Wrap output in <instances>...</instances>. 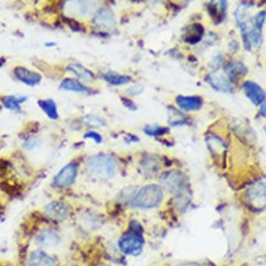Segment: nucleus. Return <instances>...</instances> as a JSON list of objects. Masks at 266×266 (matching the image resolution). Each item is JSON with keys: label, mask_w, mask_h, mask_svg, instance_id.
<instances>
[{"label": "nucleus", "mask_w": 266, "mask_h": 266, "mask_svg": "<svg viewBox=\"0 0 266 266\" xmlns=\"http://www.w3.org/2000/svg\"><path fill=\"white\" fill-rule=\"evenodd\" d=\"M85 122L87 123V125H91V126H105L106 125V120L103 119V118L98 117V115L96 114H88L85 117Z\"/></svg>", "instance_id": "nucleus-26"}, {"label": "nucleus", "mask_w": 266, "mask_h": 266, "mask_svg": "<svg viewBox=\"0 0 266 266\" xmlns=\"http://www.w3.org/2000/svg\"><path fill=\"white\" fill-rule=\"evenodd\" d=\"M35 241H36L37 245L42 248H53L60 243V236L55 229L44 228L38 232Z\"/></svg>", "instance_id": "nucleus-11"}, {"label": "nucleus", "mask_w": 266, "mask_h": 266, "mask_svg": "<svg viewBox=\"0 0 266 266\" xmlns=\"http://www.w3.org/2000/svg\"><path fill=\"white\" fill-rule=\"evenodd\" d=\"M141 168L144 170V172H146L147 174H155L156 172H158L159 168H161V161L157 156L155 155H145L140 161Z\"/></svg>", "instance_id": "nucleus-16"}, {"label": "nucleus", "mask_w": 266, "mask_h": 266, "mask_svg": "<svg viewBox=\"0 0 266 266\" xmlns=\"http://www.w3.org/2000/svg\"><path fill=\"white\" fill-rule=\"evenodd\" d=\"M86 172L94 179H109L118 170V161L114 156L107 153H97L87 158Z\"/></svg>", "instance_id": "nucleus-2"}, {"label": "nucleus", "mask_w": 266, "mask_h": 266, "mask_svg": "<svg viewBox=\"0 0 266 266\" xmlns=\"http://www.w3.org/2000/svg\"><path fill=\"white\" fill-rule=\"evenodd\" d=\"M190 32L184 37V41L187 43L190 44H195L197 42H200L203 38V34H204V27L203 25H199V23H194V25H190Z\"/></svg>", "instance_id": "nucleus-23"}, {"label": "nucleus", "mask_w": 266, "mask_h": 266, "mask_svg": "<svg viewBox=\"0 0 266 266\" xmlns=\"http://www.w3.org/2000/svg\"><path fill=\"white\" fill-rule=\"evenodd\" d=\"M171 114H170V123L171 125L173 126H177V125H183V124H188L189 123V119L187 117H185L184 114L182 113V112L178 111V109L176 108H172L170 107Z\"/></svg>", "instance_id": "nucleus-24"}, {"label": "nucleus", "mask_w": 266, "mask_h": 266, "mask_svg": "<svg viewBox=\"0 0 266 266\" xmlns=\"http://www.w3.org/2000/svg\"><path fill=\"white\" fill-rule=\"evenodd\" d=\"M224 73L229 76L233 81H236V79L241 78V76H245L248 73V69L245 68L244 64L239 63V61L232 60L224 66Z\"/></svg>", "instance_id": "nucleus-18"}, {"label": "nucleus", "mask_w": 266, "mask_h": 266, "mask_svg": "<svg viewBox=\"0 0 266 266\" xmlns=\"http://www.w3.org/2000/svg\"><path fill=\"white\" fill-rule=\"evenodd\" d=\"M145 244V239L143 233L134 232V230H128L120 236L118 241V248L125 255L138 256L143 253Z\"/></svg>", "instance_id": "nucleus-4"}, {"label": "nucleus", "mask_w": 266, "mask_h": 266, "mask_svg": "<svg viewBox=\"0 0 266 266\" xmlns=\"http://www.w3.org/2000/svg\"><path fill=\"white\" fill-rule=\"evenodd\" d=\"M159 182L168 191L173 194V205L179 211H185L191 202V190L189 179L180 171H170L159 177Z\"/></svg>", "instance_id": "nucleus-1"}, {"label": "nucleus", "mask_w": 266, "mask_h": 266, "mask_svg": "<svg viewBox=\"0 0 266 266\" xmlns=\"http://www.w3.org/2000/svg\"><path fill=\"white\" fill-rule=\"evenodd\" d=\"M92 22L101 35H109L115 28L114 13L109 8H102L93 15Z\"/></svg>", "instance_id": "nucleus-5"}, {"label": "nucleus", "mask_w": 266, "mask_h": 266, "mask_svg": "<svg viewBox=\"0 0 266 266\" xmlns=\"http://www.w3.org/2000/svg\"><path fill=\"white\" fill-rule=\"evenodd\" d=\"M76 178H78V164L70 162L55 174L53 178V185L59 189L69 188L75 183Z\"/></svg>", "instance_id": "nucleus-6"}, {"label": "nucleus", "mask_w": 266, "mask_h": 266, "mask_svg": "<svg viewBox=\"0 0 266 266\" xmlns=\"http://www.w3.org/2000/svg\"><path fill=\"white\" fill-rule=\"evenodd\" d=\"M14 75L20 82L27 85V86H37V85L42 81V75H41V74L32 72V70H29L25 66L15 68Z\"/></svg>", "instance_id": "nucleus-10"}, {"label": "nucleus", "mask_w": 266, "mask_h": 266, "mask_svg": "<svg viewBox=\"0 0 266 266\" xmlns=\"http://www.w3.org/2000/svg\"><path fill=\"white\" fill-rule=\"evenodd\" d=\"M75 5H78V7H75V10H76V14L79 15H86L88 13V10H90V7H87V5H90V3L76 2Z\"/></svg>", "instance_id": "nucleus-28"}, {"label": "nucleus", "mask_w": 266, "mask_h": 266, "mask_svg": "<svg viewBox=\"0 0 266 266\" xmlns=\"http://www.w3.org/2000/svg\"><path fill=\"white\" fill-rule=\"evenodd\" d=\"M103 79L108 82V84L113 85V86H122L126 85L131 81V78L128 75H123V74H118L114 72H108L103 74Z\"/></svg>", "instance_id": "nucleus-22"}, {"label": "nucleus", "mask_w": 266, "mask_h": 266, "mask_svg": "<svg viewBox=\"0 0 266 266\" xmlns=\"http://www.w3.org/2000/svg\"><path fill=\"white\" fill-rule=\"evenodd\" d=\"M65 21H66L68 25H69L70 27L74 29V31H85V28L81 27L82 25H80V23L76 22L75 20L69 19V17H65Z\"/></svg>", "instance_id": "nucleus-31"}, {"label": "nucleus", "mask_w": 266, "mask_h": 266, "mask_svg": "<svg viewBox=\"0 0 266 266\" xmlns=\"http://www.w3.org/2000/svg\"><path fill=\"white\" fill-rule=\"evenodd\" d=\"M38 145H40V140H38V138L36 137H28L23 141V147H25L26 150L36 149Z\"/></svg>", "instance_id": "nucleus-27"}, {"label": "nucleus", "mask_w": 266, "mask_h": 266, "mask_svg": "<svg viewBox=\"0 0 266 266\" xmlns=\"http://www.w3.org/2000/svg\"><path fill=\"white\" fill-rule=\"evenodd\" d=\"M163 188L157 184H149L145 185L135 194L134 199L131 200V205L134 208L144 210L156 209L163 202Z\"/></svg>", "instance_id": "nucleus-3"}, {"label": "nucleus", "mask_w": 266, "mask_h": 266, "mask_svg": "<svg viewBox=\"0 0 266 266\" xmlns=\"http://www.w3.org/2000/svg\"><path fill=\"white\" fill-rule=\"evenodd\" d=\"M125 141H126V144H130L131 141H139V138L132 137V135H129V137L125 139Z\"/></svg>", "instance_id": "nucleus-34"}, {"label": "nucleus", "mask_w": 266, "mask_h": 266, "mask_svg": "<svg viewBox=\"0 0 266 266\" xmlns=\"http://www.w3.org/2000/svg\"><path fill=\"white\" fill-rule=\"evenodd\" d=\"M129 229L134 230V232H138V233H143V235H144L143 224H141L140 222H138V221H135V220H132L131 222H130Z\"/></svg>", "instance_id": "nucleus-30"}, {"label": "nucleus", "mask_w": 266, "mask_h": 266, "mask_svg": "<svg viewBox=\"0 0 266 266\" xmlns=\"http://www.w3.org/2000/svg\"><path fill=\"white\" fill-rule=\"evenodd\" d=\"M248 204H250L252 209H258L260 210V206L261 209H264L265 205V182L264 180H258V182L253 183L250 185L249 189H248L247 194Z\"/></svg>", "instance_id": "nucleus-8"}, {"label": "nucleus", "mask_w": 266, "mask_h": 266, "mask_svg": "<svg viewBox=\"0 0 266 266\" xmlns=\"http://www.w3.org/2000/svg\"><path fill=\"white\" fill-rule=\"evenodd\" d=\"M84 139H91V140H93L96 144H101L103 141L101 134H98V132L96 131H87L86 134L84 135Z\"/></svg>", "instance_id": "nucleus-29"}, {"label": "nucleus", "mask_w": 266, "mask_h": 266, "mask_svg": "<svg viewBox=\"0 0 266 266\" xmlns=\"http://www.w3.org/2000/svg\"><path fill=\"white\" fill-rule=\"evenodd\" d=\"M61 90H65V91H70V92H78V93H86V94H92L96 92V91H93L92 88L86 86V85H84L82 82H80L79 80L76 79H70V78H66L64 79L63 81L60 82V86Z\"/></svg>", "instance_id": "nucleus-15"}, {"label": "nucleus", "mask_w": 266, "mask_h": 266, "mask_svg": "<svg viewBox=\"0 0 266 266\" xmlns=\"http://www.w3.org/2000/svg\"><path fill=\"white\" fill-rule=\"evenodd\" d=\"M68 70H69L70 73H73L76 78L82 80V81L91 82L94 80V74L91 72V70H88L87 68H85L84 65L79 63L69 64L68 65Z\"/></svg>", "instance_id": "nucleus-17"}, {"label": "nucleus", "mask_w": 266, "mask_h": 266, "mask_svg": "<svg viewBox=\"0 0 266 266\" xmlns=\"http://www.w3.org/2000/svg\"><path fill=\"white\" fill-rule=\"evenodd\" d=\"M176 103L183 111L195 112L203 107V98L199 96H178L176 98Z\"/></svg>", "instance_id": "nucleus-14"}, {"label": "nucleus", "mask_w": 266, "mask_h": 266, "mask_svg": "<svg viewBox=\"0 0 266 266\" xmlns=\"http://www.w3.org/2000/svg\"><path fill=\"white\" fill-rule=\"evenodd\" d=\"M141 92H143V87H141L140 85H131V86L126 90V93L132 94V96H138V94H140Z\"/></svg>", "instance_id": "nucleus-32"}, {"label": "nucleus", "mask_w": 266, "mask_h": 266, "mask_svg": "<svg viewBox=\"0 0 266 266\" xmlns=\"http://www.w3.org/2000/svg\"><path fill=\"white\" fill-rule=\"evenodd\" d=\"M3 64H4V60H0V66H3Z\"/></svg>", "instance_id": "nucleus-36"}, {"label": "nucleus", "mask_w": 266, "mask_h": 266, "mask_svg": "<svg viewBox=\"0 0 266 266\" xmlns=\"http://www.w3.org/2000/svg\"><path fill=\"white\" fill-rule=\"evenodd\" d=\"M243 91L248 98L253 102V105L261 106L265 102V91L256 82L245 81L243 84Z\"/></svg>", "instance_id": "nucleus-13"}, {"label": "nucleus", "mask_w": 266, "mask_h": 266, "mask_svg": "<svg viewBox=\"0 0 266 266\" xmlns=\"http://www.w3.org/2000/svg\"><path fill=\"white\" fill-rule=\"evenodd\" d=\"M27 266H57L54 256L48 254L44 250H34L28 254Z\"/></svg>", "instance_id": "nucleus-12"}, {"label": "nucleus", "mask_w": 266, "mask_h": 266, "mask_svg": "<svg viewBox=\"0 0 266 266\" xmlns=\"http://www.w3.org/2000/svg\"><path fill=\"white\" fill-rule=\"evenodd\" d=\"M260 107H261V115H262V117H265V113H266V112H265V102L262 103Z\"/></svg>", "instance_id": "nucleus-35"}, {"label": "nucleus", "mask_w": 266, "mask_h": 266, "mask_svg": "<svg viewBox=\"0 0 266 266\" xmlns=\"http://www.w3.org/2000/svg\"><path fill=\"white\" fill-rule=\"evenodd\" d=\"M144 131L149 137H163V135H167L170 132V129L157 125V124H150V125L145 126Z\"/></svg>", "instance_id": "nucleus-25"}, {"label": "nucleus", "mask_w": 266, "mask_h": 266, "mask_svg": "<svg viewBox=\"0 0 266 266\" xmlns=\"http://www.w3.org/2000/svg\"><path fill=\"white\" fill-rule=\"evenodd\" d=\"M27 101V97L25 96H15V94H10V96H4L2 98V103L7 109L10 111H20L21 105L23 102Z\"/></svg>", "instance_id": "nucleus-21"}, {"label": "nucleus", "mask_w": 266, "mask_h": 266, "mask_svg": "<svg viewBox=\"0 0 266 266\" xmlns=\"http://www.w3.org/2000/svg\"><path fill=\"white\" fill-rule=\"evenodd\" d=\"M226 2H218V3H210L209 4V13L211 15L212 19L215 20V23H220L223 20L224 14H226L227 9Z\"/></svg>", "instance_id": "nucleus-19"}, {"label": "nucleus", "mask_w": 266, "mask_h": 266, "mask_svg": "<svg viewBox=\"0 0 266 266\" xmlns=\"http://www.w3.org/2000/svg\"><path fill=\"white\" fill-rule=\"evenodd\" d=\"M120 101H122V102H123V105L125 106L126 108H129L130 111H137V109H138L137 105H135V103L132 102L131 99L125 98V97H120Z\"/></svg>", "instance_id": "nucleus-33"}, {"label": "nucleus", "mask_w": 266, "mask_h": 266, "mask_svg": "<svg viewBox=\"0 0 266 266\" xmlns=\"http://www.w3.org/2000/svg\"><path fill=\"white\" fill-rule=\"evenodd\" d=\"M44 215L54 222H63V221L69 218L70 208L65 202L53 200V202L47 204L46 208H44Z\"/></svg>", "instance_id": "nucleus-7"}, {"label": "nucleus", "mask_w": 266, "mask_h": 266, "mask_svg": "<svg viewBox=\"0 0 266 266\" xmlns=\"http://www.w3.org/2000/svg\"><path fill=\"white\" fill-rule=\"evenodd\" d=\"M206 81L209 82L210 86L216 88L217 91H222V92H230L233 86V80L229 78L224 72H221L220 69L215 70L211 74H209Z\"/></svg>", "instance_id": "nucleus-9"}, {"label": "nucleus", "mask_w": 266, "mask_h": 266, "mask_svg": "<svg viewBox=\"0 0 266 266\" xmlns=\"http://www.w3.org/2000/svg\"><path fill=\"white\" fill-rule=\"evenodd\" d=\"M38 106H40V108L44 112V114L48 118H51V119L57 120L59 118L57 103H55V101H53V99H40V101H38Z\"/></svg>", "instance_id": "nucleus-20"}]
</instances>
